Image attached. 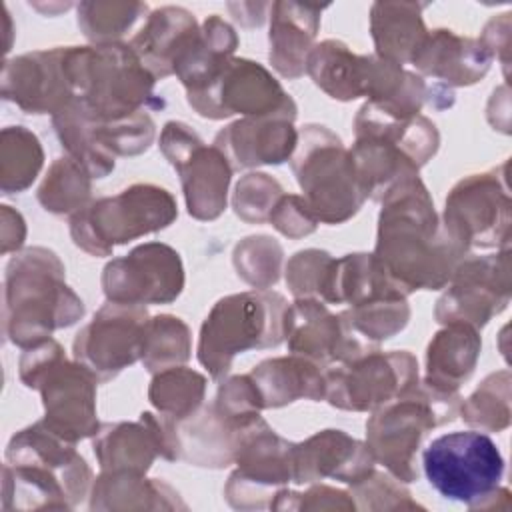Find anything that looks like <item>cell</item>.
I'll return each mask as SVG.
<instances>
[{
    "instance_id": "1",
    "label": "cell",
    "mask_w": 512,
    "mask_h": 512,
    "mask_svg": "<svg viewBox=\"0 0 512 512\" xmlns=\"http://www.w3.org/2000/svg\"><path fill=\"white\" fill-rule=\"evenodd\" d=\"M374 258L404 292L440 290L466 250L446 232L418 176L396 184L382 198Z\"/></svg>"
},
{
    "instance_id": "2",
    "label": "cell",
    "mask_w": 512,
    "mask_h": 512,
    "mask_svg": "<svg viewBox=\"0 0 512 512\" xmlns=\"http://www.w3.org/2000/svg\"><path fill=\"white\" fill-rule=\"evenodd\" d=\"M6 336L32 348L50 338L56 328L74 324L84 314L82 300L66 286L64 266L46 248H28L6 270Z\"/></svg>"
},
{
    "instance_id": "3",
    "label": "cell",
    "mask_w": 512,
    "mask_h": 512,
    "mask_svg": "<svg viewBox=\"0 0 512 512\" xmlns=\"http://www.w3.org/2000/svg\"><path fill=\"white\" fill-rule=\"evenodd\" d=\"M64 68L74 100L96 120H124L152 100L154 74L130 44L66 46Z\"/></svg>"
},
{
    "instance_id": "4",
    "label": "cell",
    "mask_w": 512,
    "mask_h": 512,
    "mask_svg": "<svg viewBox=\"0 0 512 512\" xmlns=\"http://www.w3.org/2000/svg\"><path fill=\"white\" fill-rule=\"evenodd\" d=\"M6 466L14 470V494L26 508H74L90 488L92 470L74 442L56 434L44 420L18 432L6 450ZM16 498V502H18Z\"/></svg>"
},
{
    "instance_id": "5",
    "label": "cell",
    "mask_w": 512,
    "mask_h": 512,
    "mask_svg": "<svg viewBox=\"0 0 512 512\" xmlns=\"http://www.w3.org/2000/svg\"><path fill=\"white\" fill-rule=\"evenodd\" d=\"M286 300L272 290L220 298L200 328L198 360L214 380L228 374L236 354L278 346L284 340Z\"/></svg>"
},
{
    "instance_id": "6",
    "label": "cell",
    "mask_w": 512,
    "mask_h": 512,
    "mask_svg": "<svg viewBox=\"0 0 512 512\" xmlns=\"http://www.w3.org/2000/svg\"><path fill=\"white\" fill-rule=\"evenodd\" d=\"M20 378L28 388H36L44 402V422L68 442L96 436V384L92 370L80 362H70L56 340H44L26 348L20 360Z\"/></svg>"
},
{
    "instance_id": "7",
    "label": "cell",
    "mask_w": 512,
    "mask_h": 512,
    "mask_svg": "<svg viewBox=\"0 0 512 512\" xmlns=\"http://www.w3.org/2000/svg\"><path fill=\"white\" fill-rule=\"evenodd\" d=\"M458 408V394H442L418 382L396 400L374 410V416L366 422V446L390 474L402 482H412L418 476L414 458L424 436L436 426L452 422Z\"/></svg>"
},
{
    "instance_id": "8",
    "label": "cell",
    "mask_w": 512,
    "mask_h": 512,
    "mask_svg": "<svg viewBox=\"0 0 512 512\" xmlns=\"http://www.w3.org/2000/svg\"><path fill=\"white\" fill-rule=\"evenodd\" d=\"M178 216L174 196L156 184H132L116 196H104L70 218L78 248L92 256H110L120 244L154 234Z\"/></svg>"
},
{
    "instance_id": "9",
    "label": "cell",
    "mask_w": 512,
    "mask_h": 512,
    "mask_svg": "<svg viewBox=\"0 0 512 512\" xmlns=\"http://www.w3.org/2000/svg\"><path fill=\"white\" fill-rule=\"evenodd\" d=\"M292 170L302 198L320 222L340 224L354 216L368 198L350 150L326 126H304L292 156Z\"/></svg>"
},
{
    "instance_id": "10",
    "label": "cell",
    "mask_w": 512,
    "mask_h": 512,
    "mask_svg": "<svg viewBox=\"0 0 512 512\" xmlns=\"http://www.w3.org/2000/svg\"><path fill=\"white\" fill-rule=\"evenodd\" d=\"M422 466L440 496L470 510L498 506L494 494L504 476V458L486 432L456 430L434 438L422 452Z\"/></svg>"
},
{
    "instance_id": "11",
    "label": "cell",
    "mask_w": 512,
    "mask_h": 512,
    "mask_svg": "<svg viewBox=\"0 0 512 512\" xmlns=\"http://www.w3.org/2000/svg\"><path fill=\"white\" fill-rule=\"evenodd\" d=\"M508 162L482 174L462 178L444 206L446 232L470 248H504L510 244L512 198L506 182Z\"/></svg>"
},
{
    "instance_id": "12",
    "label": "cell",
    "mask_w": 512,
    "mask_h": 512,
    "mask_svg": "<svg viewBox=\"0 0 512 512\" xmlns=\"http://www.w3.org/2000/svg\"><path fill=\"white\" fill-rule=\"evenodd\" d=\"M56 134L68 156L80 162L92 178L114 170L116 156H136L154 140V122L146 112L124 120H96L76 100L52 116Z\"/></svg>"
},
{
    "instance_id": "13",
    "label": "cell",
    "mask_w": 512,
    "mask_h": 512,
    "mask_svg": "<svg viewBox=\"0 0 512 512\" xmlns=\"http://www.w3.org/2000/svg\"><path fill=\"white\" fill-rule=\"evenodd\" d=\"M332 406L354 412L378 410L418 384V362L408 350L366 352L324 372Z\"/></svg>"
},
{
    "instance_id": "14",
    "label": "cell",
    "mask_w": 512,
    "mask_h": 512,
    "mask_svg": "<svg viewBox=\"0 0 512 512\" xmlns=\"http://www.w3.org/2000/svg\"><path fill=\"white\" fill-rule=\"evenodd\" d=\"M160 150L180 174L188 214L198 220H214L226 208L232 166L212 144L206 146L184 122H166L160 134Z\"/></svg>"
},
{
    "instance_id": "15",
    "label": "cell",
    "mask_w": 512,
    "mask_h": 512,
    "mask_svg": "<svg viewBox=\"0 0 512 512\" xmlns=\"http://www.w3.org/2000/svg\"><path fill=\"white\" fill-rule=\"evenodd\" d=\"M294 444L278 436L262 416L240 426L234 450L238 470L228 478L226 498L234 508H262L292 480Z\"/></svg>"
},
{
    "instance_id": "16",
    "label": "cell",
    "mask_w": 512,
    "mask_h": 512,
    "mask_svg": "<svg viewBox=\"0 0 512 512\" xmlns=\"http://www.w3.org/2000/svg\"><path fill=\"white\" fill-rule=\"evenodd\" d=\"M188 104L204 118H228L232 114L268 116L296 112L294 100L278 80L258 62L232 58L220 74L196 92H188Z\"/></svg>"
},
{
    "instance_id": "17",
    "label": "cell",
    "mask_w": 512,
    "mask_h": 512,
    "mask_svg": "<svg viewBox=\"0 0 512 512\" xmlns=\"http://www.w3.org/2000/svg\"><path fill=\"white\" fill-rule=\"evenodd\" d=\"M448 282L434 312L436 320L482 328L510 302V248L504 246L490 256L462 258Z\"/></svg>"
},
{
    "instance_id": "18",
    "label": "cell",
    "mask_w": 512,
    "mask_h": 512,
    "mask_svg": "<svg viewBox=\"0 0 512 512\" xmlns=\"http://www.w3.org/2000/svg\"><path fill=\"white\" fill-rule=\"evenodd\" d=\"M148 312L144 306L104 304L74 338V358L96 374L100 382L144 356Z\"/></svg>"
},
{
    "instance_id": "19",
    "label": "cell",
    "mask_w": 512,
    "mask_h": 512,
    "mask_svg": "<svg viewBox=\"0 0 512 512\" xmlns=\"http://www.w3.org/2000/svg\"><path fill=\"white\" fill-rule=\"evenodd\" d=\"M184 288L180 254L162 242H146L104 266L102 290L108 302L170 304Z\"/></svg>"
},
{
    "instance_id": "20",
    "label": "cell",
    "mask_w": 512,
    "mask_h": 512,
    "mask_svg": "<svg viewBox=\"0 0 512 512\" xmlns=\"http://www.w3.org/2000/svg\"><path fill=\"white\" fill-rule=\"evenodd\" d=\"M284 340L292 354L322 366L344 364L378 350L348 324L344 314H332L318 298H298L286 308Z\"/></svg>"
},
{
    "instance_id": "21",
    "label": "cell",
    "mask_w": 512,
    "mask_h": 512,
    "mask_svg": "<svg viewBox=\"0 0 512 512\" xmlns=\"http://www.w3.org/2000/svg\"><path fill=\"white\" fill-rule=\"evenodd\" d=\"M66 46L36 50L4 64L2 96L28 114H56L74 100L66 68Z\"/></svg>"
},
{
    "instance_id": "22",
    "label": "cell",
    "mask_w": 512,
    "mask_h": 512,
    "mask_svg": "<svg viewBox=\"0 0 512 512\" xmlns=\"http://www.w3.org/2000/svg\"><path fill=\"white\" fill-rule=\"evenodd\" d=\"M370 448L342 430H322L308 440L294 444L292 482L312 484L334 478L346 484H358L374 472Z\"/></svg>"
},
{
    "instance_id": "23",
    "label": "cell",
    "mask_w": 512,
    "mask_h": 512,
    "mask_svg": "<svg viewBox=\"0 0 512 512\" xmlns=\"http://www.w3.org/2000/svg\"><path fill=\"white\" fill-rule=\"evenodd\" d=\"M294 118L296 112H280L238 120L216 134L214 146L226 156L232 170L282 164L298 146Z\"/></svg>"
},
{
    "instance_id": "24",
    "label": "cell",
    "mask_w": 512,
    "mask_h": 512,
    "mask_svg": "<svg viewBox=\"0 0 512 512\" xmlns=\"http://www.w3.org/2000/svg\"><path fill=\"white\" fill-rule=\"evenodd\" d=\"M94 454L102 472L146 474L156 456L170 460L160 416L142 412L138 422L104 424L94 438Z\"/></svg>"
},
{
    "instance_id": "25",
    "label": "cell",
    "mask_w": 512,
    "mask_h": 512,
    "mask_svg": "<svg viewBox=\"0 0 512 512\" xmlns=\"http://www.w3.org/2000/svg\"><path fill=\"white\" fill-rule=\"evenodd\" d=\"M492 56L478 38L438 28L426 34L410 64L422 74L454 86H470L486 76Z\"/></svg>"
},
{
    "instance_id": "26",
    "label": "cell",
    "mask_w": 512,
    "mask_h": 512,
    "mask_svg": "<svg viewBox=\"0 0 512 512\" xmlns=\"http://www.w3.org/2000/svg\"><path fill=\"white\" fill-rule=\"evenodd\" d=\"M200 28L192 12L180 6H164L150 12L146 24L130 40V48L154 78L174 74L176 64L196 40Z\"/></svg>"
},
{
    "instance_id": "27",
    "label": "cell",
    "mask_w": 512,
    "mask_h": 512,
    "mask_svg": "<svg viewBox=\"0 0 512 512\" xmlns=\"http://www.w3.org/2000/svg\"><path fill=\"white\" fill-rule=\"evenodd\" d=\"M322 10L324 6L298 2H274L270 6V62L282 76L298 78L304 74Z\"/></svg>"
},
{
    "instance_id": "28",
    "label": "cell",
    "mask_w": 512,
    "mask_h": 512,
    "mask_svg": "<svg viewBox=\"0 0 512 512\" xmlns=\"http://www.w3.org/2000/svg\"><path fill=\"white\" fill-rule=\"evenodd\" d=\"M480 348L478 328L464 322L446 324L428 344L424 384L442 394H458L476 368Z\"/></svg>"
},
{
    "instance_id": "29",
    "label": "cell",
    "mask_w": 512,
    "mask_h": 512,
    "mask_svg": "<svg viewBox=\"0 0 512 512\" xmlns=\"http://www.w3.org/2000/svg\"><path fill=\"white\" fill-rule=\"evenodd\" d=\"M248 376L262 408H280L298 398H326V378L320 364L298 354L264 360L254 366Z\"/></svg>"
},
{
    "instance_id": "30",
    "label": "cell",
    "mask_w": 512,
    "mask_h": 512,
    "mask_svg": "<svg viewBox=\"0 0 512 512\" xmlns=\"http://www.w3.org/2000/svg\"><path fill=\"white\" fill-rule=\"evenodd\" d=\"M424 4L376 2L370 10V30L376 56L394 64L412 62L428 30L422 20Z\"/></svg>"
},
{
    "instance_id": "31",
    "label": "cell",
    "mask_w": 512,
    "mask_h": 512,
    "mask_svg": "<svg viewBox=\"0 0 512 512\" xmlns=\"http://www.w3.org/2000/svg\"><path fill=\"white\" fill-rule=\"evenodd\" d=\"M170 494H176L170 486L160 480H146L144 474L122 470L102 472L96 478L90 508H176L170 500L160 498Z\"/></svg>"
},
{
    "instance_id": "32",
    "label": "cell",
    "mask_w": 512,
    "mask_h": 512,
    "mask_svg": "<svg viewBox=\"0 0 512 512\" xmlns=\"http://www.w3.org/2000/svg\"><path fill=\"white\" fill-rule=\"evenodd\" d=\"M206 378L190 368L172 366L156 372L150 382L148 398L152 406L174 422L192 416L204 400Z\"/></svg>"
},
{
    "instance_id": "33",
    "label": "cell",
    "mask_w": 512,
    "mask_h": 512,
    "mask_svg": "<svg viewBox=\"0 0 512 512\" xmlns=\"http://www.w3.org/2000/svg\"><path fill=\"white\" fill-rule=\"evenodd\" d=\"M90 178L80 162L72 156H62L50 166L38 190V200L48 212L76 214L90 198Z\"/></svg>"
},
{
    "instance_id": "34",
    "label": "cell",
    "mask_w": 512,
    "mask_h": 512,
    "mask_svg": "<svg viewBox=\"0 0 512 512\" xmlns=\"http://www.w3.org/2000/svg\"><path fill=\"white\" fill-rule=\"evenodd\" d=\"M464 422L486 432L510 426V372L500 370L484 378L470 398L458 408Z\"/></svg>"
},
{
    "instance_id": "35",
    "label": "cell",
    "mask_w": 512,
    "mask_h": 512,
    "mask_svg": "<svg viewBox=\"0 0 512 512\" xmlns=\"http://www.w3.org/2000/svg\"><path fill=\"white\" fill-rule=\"evenodd\" d=\"M44 154L38 138L24 126H8L2 132V190L20 192L32 184Z\"/></svg>"
},
{
    "instance_id": "36",
    "label": "cell",
    "mask_w": 512,
    "mask_h": 512,
    "mask_svg": "<svg viewBox=\"0 0 512 512\" xmlns=\"http://www.w3.org/2000/svg\"><path fill=\"white\" fill-rule=\"evenodd\" d=\"M190 350V330L180 318L160 314L148 320L142 356L146 370L160 372L178 366L190 358Z\"/></svg>"
},
{
    "instance_id": "37",
    "label": "cell",
    "mask_w": 512,
    "mask_h": 512,
    "mask_svg": "<svg viewBox=\"0 0 512 512\" xmlns=\"http://www.w3.org/2000/svg\"><path fill=\"white\" fill-rule=\"evenodd\" d=\"M148 12L142 2H82L78 26L96 44H112Z\"/></svg>"
},
{
    "instance_id": "38",
    "label": "cell",
    "mask_w": 512,
    "mask_h": 512,
    "mask_svg": "<svg viewBox=\"0 0 512 512\" xmlns=\"http://www.w3.org/2000/svg\"><path fill=\"white\" fill-rule=\"evenodd\" d=\"M342 314L362 338L378 346V342L392 338L408 324L410 308L406 296H392L350 308Z\"/></svg>"
},
{
    "instance_id": "39",
    "label": "cell",
    "mask_w": 512,
    "mask_h": 512,
    "mask_svg": "<svg viewBox=\"0 0 512 512\" xmlns=\"http://www.w3.org/2000/svg\"><path fill=\"white\" fill-rule=\"evenodd\" d=\"M282 262V248L268 236L244 238L234 250V266L238 276L258 290L276 284Z\"/></svg>"
},
{
    "instance_id": "40",
    "label": "cell",
    "mask_w": 512,
    "mask_h": 512,
    "mask_svg": "<svg viewBox=\"0 0 512 512\" xmlns=\"http://www.w3.org/2000/svg\"><path fill=\"white\" fill-rule=\"evenodd\" d=\"M282 194L284 190L274 178L264 172H252L236 184L232 204L242 220L262 224L270 220V214Z\"/></svg>"
},
{
    "instance_id": "41",
    "label": "cell",
    "mask_w": 512,
    "mask_h": 512,
    "mask_svg": "<svg viewBox=\"0 0 512 512\" xmlns=\"http://www.w3.org/2000/svg\"><path fill=\"white\" fill-rule=\"evenodd\" d=\"M332 256L324 250H300L286 266V282L296 298H318L326 280Z\"/></svg>"
},
{
    "instance_id": "42",
    "label": "cell",
    "mask_w": 512,
    "mask_h": 512,
    "mask_svg": "<svg viewBox=\"0 0 512 512\" xmlns=\"http://www.w3.org/2000/svg\"><path fill=\"white\" fill-rule=\"evenodd\" d=\"M268 222L278 232L290 238H302L306 234H312L318 226V220L310 212L306 200L298 194H282Z\"/></svg>"
},
{
    "instance_id": "43",
    "label": "cell",
    "mask_w": 512,
    "mask_h": 512,
    "mask_svg": "<svg viewBox=\"0 0 512 512\" xmlns=\"http://www.w3.org/2000/svg\"><path fill=\"white\" fill-rule=\"evenodd\" d=\"M276 494L284 498H292L296 502H290L286 508L292 510H302V508H312V510H322V508H342V510H354V500L350 498L348 492L330 488V486H310L306 492H290V490H278Z\"/></svg>"
},
{
    "instance_id": "44",
    "label": "cell",
    "mask_w": 512,
    "mask_h": 512,
    "mask_svg": "<svg viewBox=\"0 0 512 512\" xmlns=\"http://www.w3.org/2000/svg\"><path fill=\"white\" fill-rule=\"evenodd\" d=\"M484 48L488 50V54L494 58H500L502 66H504V72L508 68V46H510V14H502L500 18H492L482 36L478 38Z\"/></svg>"
}]
</instances>
